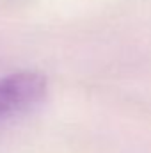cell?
Masks as SVG:
<instances>
[{"label": "cell", "instance_id": "1", "mask_svg": "<svg viewBox=\"0 0 151 153\" xmlns=\"http://www.w3.org/2000/svg\"><path fill=\"white\" fill-rule=\"evenodd\" d=\"M46 94V78L36 71L0 76V123L27 114Z\"/></svg>", "mask_w": 151, "mask_h": 153}]
</instances>
